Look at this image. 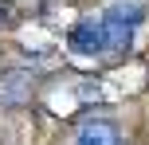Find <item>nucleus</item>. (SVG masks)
Listing matches in <instances>:
<instances>
[{"label":"nucleus","instance_id":"obj_1","mask_svg":"<svg viewBox=\"0 0 149 145\" xmlns=\"http://www.w3.org/2000/svg\"><path fill=\"white\" fill-rule=\"evenodd\" d=\"M98 20H102L106 35H110V51H130L134 31L141 28V20H145V8L134 4V0H118V4H110L106 12H98Z\"/></svg>","mask_w":149,"mask_h":145},{"label":"nucleus","instance_id":"obj_2","mask_svg":"<svg viewBox=\"0 0 149 145\" xmlns=\"http://www.w3.org/2000/svg\"><path fill=\"white\" fill-rule=\"evenodd\" d=\"M67 47L82 59H98V55H110V35H106L98 16H86L67 31Z\"/></svg>","mask_w":149,"mask_h":145},{"label":"nucleus","instance_id":"obj_3","mask_svg":"<svg viewBox=\"0 0 149 145\" xmlns=\"http://www.w3.org/2000/svg\"><path fill=\"white\" fill-rule=\"evenodd\" d=\"M74 145H122V133L114 122H86L74 133Z\"/></svg>","mask_w":149,"mask_h":145}]
</instances>
